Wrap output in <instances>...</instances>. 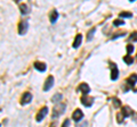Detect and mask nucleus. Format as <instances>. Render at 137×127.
Listing matches in <instances>:
<instances>
[{"label":"nucleus","instance_id":"3","mask_svg":"<svg viewBox=\"0 0 137 127\" xmlns=\"http://www.w3.org/2000/svg\"><path fill=\"white\" fill-rule=\"evenodd\" d=\"M81 103L85 106V107H92L93 103H94V98L88 96V95H83L81 98Z\"/></svg>","mask_w":137,"mask_h":127},{"label":"nucleus","instance_id":"20","mask_svg":"<svg viewBox=\"0 0 137 127\" xmlns=\"http://www.w3.org/2000/svg\"><path fill=\"white\" fill-rule=\"evenodd\" d=\"M114 26H120V25H123L125 24V22H123V20H114Z\"/></svg>","mask_w":137,"mask_h":127},{"label":"nucleus","instance_id":"2","mask_svg":"<svg viewBox=\"0 0 137 127\" xmlns=\"http://www.w3.org/2000/svg\"><path fill=\"white\" fill-rule=\"evenodd\" d=\"M27 28H29V20H21L20 24H18V34L24 35L27 32Z\"/></svg>","mask_w":137,"mask_h":127},{"label":"nucleus","instance_id":"25","mask_svg":"<svg viewBox=\"0 0 137 127\" xmlns=\"http://www.w3.org/2000/svg\"><path fill=\"white\" fill-rule=\"evenodd\" d=\"M62 127H70V120H69V119H65V122H63Z\"/></svg>","mask_w":137,"mask_h":127},{"label":"nucleus","instance_id":"27","mask_svg":"<svg viewBox=\"0 0 137 127\" xmlns=\"http://www.w3.org/2000/svg\"><path fill=\"white\" fill-rule=\"evenodd\" d=\"M52 127H54V126H52Z\"/></svg>","mask_w":137,"mask_h":127},{"label":"nucleus","instance_id":"15","mask_svg":"<svg viewBox=\"0 0 137 127\" xmlns=\"http://www.w3.org/2000/svg\"><path fill=\"white\" fill-rule=\"evenodd\" d=\"M81 41H82V35H81V34H78L77 36H75L74 42H73V48H75V49H77L78 46H80V44H81Z\"/></svg>","mask_w":137,"mask_h":127},{"label":"nucleus","instance_id":"23","mask_svg":"<svg viewBox=\"0 0 137 127\" xmlns=\"http://www.w3.org/2000/svg\"><path fill=\"white\" fill-rule=\"evenodd\" d=\"M123 118H125V116L122 115L121 112H120V114H118V115H117V119H118V122H122V119H123Z\"/></svg>","mask_w":137,"mask_h":127},{"label":"nucleus","instance_id":"10","mask_svg":"<svg viewBox=\"0 0 137 127\" xmlns=\"http://www.w3.org/2000/svg\"><path fill=\"white\" fill-rule=\"evenodd\" d=\"M78 90H79L81 93H83L85 95H88V93L90 92V88L86 83H81V84H80L79 88H78Z\"/></svg>","mask_w":137,"mask_h":127},{"label":"nucleus","instance_id":"19","mask_svg":"<svg viewBox=\"0 0 137 127\" xmlns=\"http://www.w3.org/2000/svg\"><path fill=\"white\" fill-rule=\"evenodd\" d=\"M119 16L121 18H128V17H131L132 16V14L131 12H120L119 14Z\"/></svg>","mask_w":137,"mask_h":127},{"label":"nucleus","instance_id":"14","mask_svg":"<svg viewBox=\"0 0 137 127\" xmlns=\"http://www.w3.org/2000/svg\"><path fill=\"white\" fill-rule=\"evenodd\" d=\"M121 114H122V115H123V116H125V118H126V117H129V116L132 114V110L130 109L129 107H127V106H126V107H123V108H122V111H121Z\"/></svg>","mask_w":137,"mask_h":127},{"label":"nucleus","instance_id":"21","mask_svg":"<svg viewBox=\"0 0 137 127\" xmlns=\"http://www.w3.org/2000/svg\"><path fill=\"white\" fill-rule=\"evenodd\" d=\"M132 51H134V46H132L131 44H128L127 46V54H132Z\"/></svg>","mask_w":137,"mask_h":127},{"label":"nucleus","instance_id":"5","mask_svg":"<svg viewBox=\"0 0 137 127\" xmlns=\"http://www.w3.org/2000/svg\"><path fill=\"white\" fill-rule=\"evenodd\" d=\"M136 83H137V75H136V74L130 75L129 77H128V80L126 81V84L128 85V88H134Z\"/></svg>","mask_w":137,"mask_h":127},{"label":"nucleus","instance_id":"17","mask_svg":"<svg viewBox=\"0 0 137 127\" xmlns=\"http://www.w3.org/2000/svg\"><path fill=\"white\" fill-rule=\"evenodd\" d=\"M96 32V28H92L89 32H88V35H87V41H92L93 36H94V33Z\"/></svg>","mask_w":137,"mask_h":127},{"label":"nucleus","instance_id":"12","mask_svg":"<svg viewBox=\"0 0 137 127\" xmlns=\"http://www.w3.org/2000/svg\"><path fill=\"white\" fill-rule=\"evenodd\" d=\"M34 68L39 72H45L47 69V66L43 62H38L37 61V62H34Z\"/></svg>","mask_w":137,"mask_h":127},{"label":"nucleus","instance_id":"4","mask_svg":"<svg viewBox=\"0 0 137 127\" xmlns=\"http://www.w3.org/2000/svg\"><path fill=\"white\" fill-rule=\"evenodd\" d=\"M31 101H32V94H31L30 92H25L24 94H23L22 99H21V104L25 106V104H27V103H30Z\"/></svg>","mask_w":137,"mask_h":127},{"label":"nucleus","instance_id":"22","mask_svg":"<svg viewBox=\"0 0 137 127\" xmlns=\"http://www.w3.org/2000/svg\"><path fill=\"white\" fill-rule=\"evenodd\" d=\"M129 40L130 41H137V32H135V33H132V34L130 35Z\"/></svg>","mask_w":137,"mask_h":127},{"label":"nucleus","instance_id":"13","mask_svg":"<svg viewBox=\"0 0 137 127\" xmlns=\"http://www.w3.org/2000/svg\"><path fill=\"white\" fill-rule=\"evenodd\" d=\"M20 9H21V14L22 15H26L30 12V7L26 5V4H23V5L20 6Z\"/></svg>","mask_w":137,"mask_h":127},{"label":"nucleus","instance_id":"16","mask_svg":"<svg viewBox=\"0 0 137 127\" xmlns=\"http://www.w3.org/2000/svg\"><path fill=\"white\" fill-rule=\"evenodd\" d=\"M123 61H125L127 65H131V64L134 62V59H132L131 57L128 54V56H125V57H123Z\"/></svg>","mask_w":137,"mask_h":127},{"label":"nucleus","instance_id":"1","mask_svg":"<svg viewBox=\"0 0 137 127\" xmlns=\"http://www.w3.org/2000/svg\"><path fill=\"white\" fill-rule=\"evenodd\" d=\"M65 107H66V106H65L64 103H58L57 106H55L54 110H53V118L55 119V118L60 117V116L62 115L63 112H64Z\"/></svg>","mask_w":137,"mask_h":127},{"label":"nucleus","instance_id":"11","mask_svg":"<svg viewBox=\"0 0 137 127\" xmlns=\"http://www.w3.org/2000/svg\"><path fill=\"white\" fill-rule=\"evenodd\" d=\"M58 16H60V15H58V12H57V10H53V12H50V15H49V20H50V23H52V24H54V23L58 20Z\"/></svg>","mask_w":137,"mask_h":127},{"label":"nucleus","instance_id":"7","mask_svg":"<svg viewBox=\"0 0 137 127\" xmlns=\"http://www.w3.org/2000/svg\"><path fill=\"white\" fill-rule=\"evenodd\" d=\"M111 69H112V73H111V80L112 81H117L118 77H119V70H118V67L115 64H111Z\"/></svg>","mask_w":137,"mask_h":127},{"label":"nucleus","instance_id":"24","mask_svg":"<svg viewBox=\"0 0 137 127\" xmlns=\"http://www.w3.org/2000/svg\"><path fill=\"white\" fill-rule=\"evenodd\" d=\"M113 104H114L115 108H118L121 106V102H120V100H118V99H114V100H113Z\"/></svg>","mask_w":137,"mask_h":127},{"label":"nucleus","instance_id":"26","mask_svg":"<svg viewBox=\"0 0 137 127\" xmlns=\"http://www.w3.org/2000/svg\"><path fill=\"white\" fill-rule=\"evenodd\" d=\"M125 35H126L125 32H123V33H119V34H114V35H113L112 39H118L119 36H125Z\"/></svg>","mask_w":137,"mask_h":127},{"label":"nucleus","instance_id":"18","mask_svg":"<svg viewBox=\"0 0 137 127\" xmlns=\"http://www.w3.org/2000/svg\"><path fill=\"white\" fill-rule=\"evenodd\" d=\"M62 99V94H60V93H57V94H55L54 96H53V99H52V102H54V103H56V102H58V101Z\"/></svg>","mask_w":137,"mask_h":127},{"label":"nucleus","instance_id":"9","mask_svg":"<svg viewBox=\"0 0 137 127\" xmlns=\"http://www.w3.org/2000/svg\"><path fill=\"white\" fill-rule=\"evenodd\" d=\"M82 118H83V112H82L80 109H77L72 115V119L74 120V122H80Z\"/></svg>","mask_w":137,"mask_h":127},{"label":"nucleus","instance_id":"8","mask_svg":"<svg viewBox=\"0 0 137 127\" xmlns=\"http://www.w3.org/2000/svg\"><path fill=\"white\" fill-rule=\"evenodd\" d=\"M47 114H48V108L47 107H43L42 109L40 110L39 112H38V115H37V122H41V120L43 119V118L47 116Z\"/></svg>","mask_w":137,"mask_h":127},{"label":"nucleus","instance_id":"6","mask_svg":"<svg viewBox=\"0 0 137 127\" xmlns=\"http://www.w3.org/2000/svg\"><path fill=\"white\" fill-rule=\"evenodd\" d=\"M53 85H54V77L53 76H48V78L46 80L45 82V86H43V91L45 92H47V91H49L50 88H53Z\"/></svg>","mask_w":137,"mask_h":127}]
</instances>
